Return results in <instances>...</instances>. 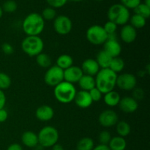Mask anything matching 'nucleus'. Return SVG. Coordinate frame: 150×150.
Returning a JSON list of instances; mask_svg holds the SVG:
<instances>
[{"label":"nucleus","mask_w":150,"mask_h":150,"mask_svg":"<svg viewBox=\"0 0 150 150\" xmlns=\"http://www.w3.org/2000/svg\"><path fill=\"white\" fill-rule=\"evenodd\" d=\"M120 37L123 42L131 43L136 40L137 38V32L130 24H125L122 26L120 31Z\"/></svg>","instance_id":"17"},{"label":"nucleus","mask_w":150,"mask_h":150,"mask_svg":"<svg viewBox=\"0 0 150 150\" xmlns=\"http://www.w3.org/2000/svg\"><path fill=\"white\" fill-rule=\"evenodd\" d=\"M95 147L94 141L91 138L84 137L79 141L76 146L77 150H92Z\"/></svg>","instance_id":"25"},{"label":"nucleus","mask_w":150,"mask_h":150,"mask_svg":"<svg viewBox=\"0 0 150 150\" xmlns=\"http://www.w3.org/2000/svg\"><path fill=\"white\" fill-rule=\"evenodd\" d=\"M8 113L4 108L0 109V122H4L7 120Z\"/></svg>","instance_id":"41"},{"label":"nucleus","mask_w":150,"mask_h":150,"mask_svg":"<svg viewBox=\"0 0 150 150\" xmlns=\"http://www.w3.org/2000/svg\"><path fill=\"white\" fill-rule=\"evenodd\" d=\"M144 96V92L142 89H136L135 88L133 89V96L132 98H134L136 100L138 101L139 100L143 99Z\"/></svg>","instance_id":"40"},{"label":"nucleus","mask_w":150,"mask_h":150,"mask_svg":"<svg viewBox=\"0 0 150 150\" xmlns=\"http://www.w3.org/2000/svg\"><path fill=\"white\" fill-rule=\"evenodd\" d=\"M76 92V87L73 83L64 81L54 87V95L59 102L67 104L73 101Z\"/></svg>","instance_id":"3"},{"label":"nucleus","mask_w":150,"mask_h":150,"mask_svg":"<svg viewBox=\"0 0 150 150\" xmlns=\"http://www.w3.org/2000/svg\"><path fill=\"white\" fill-rule=\"evenodd\" d=\"M56 65L58 66L62 70H66L73 65V57L68 54H62L57 58Z\"/></svg>","instance_id":"24"},{"label":"nucleus","mask_w":150,"mask_h":150,"mask_svg":"<svg viewBox=\"0 0 150 150\" xmlns=\"http://www.w3.org/2000/svg\"><path fill=\"white\" fill-rule=\"evenodd\" d=\"M117 132L119 136L126 137L128 136L131 131V127L130 125L125 121H120L117 123Z\"/></svg>","instance_id":"26"},{"label":"nucleus","mask_w":150,"mask_h":150,"mask_svg":"<svg viewBox=\"0 0 150 150\" xmlns=\"http://www.w3.org/2000/svg\"><path fill=\"white\" fill-rule=\"evenodd\" d=\"M2 15H3L2 8H1V7H0V18H1L2 17Z\"/></svg>","instance_id":"47"},{"label":"nucleus","mask_w":150,"mask_h":150,"mask_svg":"<svg viewBox=\"0 0 150 150\" xmlns=\"http://www.w3.org/2000/svg\"><path fill=\"white\" fill-rule=\"evenodd\" d=\"M38 144L43 148L52 147L58 142L59 132L53 126H45L38 134Z\"/></svg>","instance_id":"6"},{"label":"nucleus","mask_w":150,"mask_h":150,"mask_svg":"<svg viewBox=\"0 0 150 150\" xmlns=\"http://www.w3.org/2000/svg\"><path fill=\"white\" fill-rule=\"evenodd\" d=\"M6 104V96L2 90L0 89V109L4 108Z\"/></svg>","instance_id":"42"},{"label":"nucleus","mask_w":150,"mask_h":150,"mask_svg":"<svg viewBox=\"0 0 150 150\" xmlns=\"http://www.w3.org/2000/svg\"><path fill=\"white\" fill-rule=\"evenodd\" d=\"M1 51L4 54H7V55H10L14 52V48L11 44L8 43V42H4L1 45Z\"/></svg>","instance_id":"39"},{"label":"nucleus","mask_w":150,"mask_h":150,"mask_svg":"<svg viewBox=\"0 0 150 150\" xmlns=\"http://www.w3.org/2000/svg\"><path fill=\"white\" fill-rule=\"evenodd\" d=\"M22 28L27 36H39L45 28V21L40 14L32 13L23 19Z\"/></svg>","instance_id":"2"},{"label":"nucleus","mask_w":150,"mask_h":150,"mask_svg":"<svg viewBox=\"0 0 150 150\" xmlns=\"http://www.w3.org/2000/svg\"><path fill=\"white\" fill-rule=\"evenodd\" d=\"M18 4L14 0H7L2 5V10L6 13H11L17 10Z\"/></svg>","instance_id":"33"},{"label":"nucleus","mask_w":150,"mask_h":150,"mask_svg":"<svg viewBox=\"0 0 150 150\" xmlns=\"http://www.w3.org/2000/svg\"><path fill=\"white\" fill-rule=\"evenodd\" d=\"M86 37L87 40L93 45H102L108 40V35L100 25H93L88 28Z\"/></svg>","instance_id":"7"},{"label":"nucleus","mask_w":150,"mask_h":150,"mask_svg":"<svg viewBox=\"0 0 150 150\" xmlns=\"http://www.w3.org/2000/svg\"><path fill=\"white\" fill-rule=\"evenodd\" d=\"M121 4L127 9H134L141 3V0H120Z\"/></svg>","instance_id":"37"},{"label":"nucleus","mask_w":150,"mask_h":150,"mask_svg":"<svg viewBox=\"0 0 150 150\" xmlns=\"http://www.w3.org/2000/svg\"><path fill=\"white\" fill-rule=\"evenodd\" d=\"M112 57H110L105 51L101 50L96 56V62L100 69L108 68Z\"/></svg>","instance_id":"22"},{"label":"nucleus","mask_w":150,"mask_h":150,"mask_svg":"<svg viewBox=\"0 0 150 150\" xmlns=\"http://www.w3.org/2000/svg\"><path fill=\"white\" fill-rule=\"evenodd\" d=\"M50 7L53 8H59L67 3V0H46Z\"/></svg>","instance_id":"38"},{"label":"nucleus","mask_w":150,"mask_h":150,"mask_svg":"<svg viewBox=\"0 0 150 150\" xmlns=\"http://www.w3.org/2000/svg\"><path fill=\"white\" fill-rule=\"evenodd\" d=\"M81 70L84 75L90 76H95L100 71L99 65L97 63L96 60L93 59H86L81 64Z\"/></svg>","instance_id":"16"},{"label":"nucleus","mask_w":150,"mask_h":150,"mask_svg":"<svg viewBox=\"0 0 150 150\" xmlns=\"http://www.w3.org/2000/svg\"><path fill=\"white\" fill-rule=\"evenodd\" d=\"M136 77L131 73H122L120 76H117L116 86H118L122 90H133L136 88Z\"/></svg>","instance_id":"10"},{"label":"nucleus","mask_w":150,"mask_h":150,"mask_svg":"<svg viewBox=\"0 0 150 150\" xmlns=\"http://www.w3.org/2000/svg\"><path fill=\"white\" fill-rule=\"evenodd\" d=\"M35 116L40 121L47 122L52 120L54 116V111L52 107L48 105H40L37 108Z\"/></svg>","instance_id":"18"},{"label":"nucleus","mask_w":150,"mask_h":150,"mask_svg":"<svg viewBox=\"0 0 150 150\" xmlns=\"http://www.w3.org/2000/svg\"><path fill=\"white\" fill-rule=\"evenodd\" d=\"M103 45V50L112 58L119 57L121 54L122 46L116 39H108Z\"/></svg>","instance_id":"13"},{"label":"nucleus","mask_w":150,"mask_h":150,"mask_svg":"<svg viewBox=\"0 0 150 150\" xmlns=\"http://www.w3.org/2000/svg\"><path fill=\"white\" fill-rule=\"evenodd\" d=\"M21 142L24 146L29 148H35L39 144L38 134L32 131L24 132L21 136Z\"/></svg>","instance_id":"19"},{"label":"nucleus","mask_w":150,"mask_h":150,"mask_svg":"<svg viewBox=\"0 0 150 150\" xmlns=\"http://www.w3.org/2000/svg\"><path fill=\"white\" fill-rule=\"evenodd\" d=\"M41 16L42 17V18L44 19V21H51V20H54L55 18L57 17V12H56L55 9L53 8V7H48L44 9L42 12V14Z\"/></svg>","instance_id":"32"},{"label":"nucleus","mask_w":150,"mask_h":150,"mask_svg":"<svg viewBox=\"0 0 150 150\" xmlns=\"http://www.w3.org/2000/svg\"><path fill=\"white\" fill-rule=\"evenodd\" d=\"M36 57V62L42 68H49L51 66V58L45 53H40Z\"/></svg>","instance_id":"28"},{"label":"nucleus","mask_w":150,"mask_h":150,"mask_svg":"<svg viewBox=\"0 0 150 150\" xmlns=\"http://www.w3.org/2000/svg\"><path fill=\"white\" fill-rule=\"evenodd\" d=\"M118 115L114 111L107 109L102 111L98 117L100 124L105 127H110L114 126L118 122Z\"/></svg>","instance_id":"11"},{"label":"nucleus","mask_w":150,"mask_h":150,"mask_svg":"<svg viewBox=\"0 0 150 150\" xmlns=\"http://www.w3.org/2000/svg\"><path fill=\"white\" fill-rule=\"evenodd\" d=\"M144 4H145L148 7H150V0H144Z\"/></svg>","instance_id":"46"},{"label":"nucleus","mask_w":150,"mask_h":150,"mask_svg":"<svg viewBox=\"0 0 150 150\" xmlns=\"http://www.w3.org/2000/svg\"><path fill=\"white\" fill-rule=\"evenodd\" d=\"M11 79L10 76L5 73L0 72V89L5 90L10 88L11 85Z\"/></svg>","instance_id":"31"},{"label":"nucleus","mask_w":150,"mask_h":150,"mask_svg":"<svg viewBox=\"0 0 150 150\" xmlns=\"http://www.w3.org/2000/svg\"><path fill=\"white\" fill-rule=\"evenodd\" d=\"M111 150H125L127 147V142L125 138L121 136H115L111 138L108 144Z\"/></svg>","instance_id":"23"},{"label":"nucleus","mask_w":150,"mask_h":150,"mask_svg":"<svg viewBox=\"0 0 150 150\" xmlns=\"http://www.w3.org/2000/svg\"><path fill=\"white\" fill-rule=\"evenodd\" d=\"M107 16L108 21H112L117 26L127 24L130 17L129 10L122 4H114L111 5L108 9Z\"/></svg>","instance_id":"4"},{"label":"nucleus","mask_w":150,"mask_h":150,"mask_svg":"<svg viewBox=\"0 0 150 150\" xmlns=\"http://www.w3.org/2000/svg\"><path fill=\"white\" fill-rule=\"evenodd\" d=\"M83 75V71L80 67L73 65L64 70V81L73 84L78 83Z\"/></svg>","instance_id":"12"},{"label":"nucleus","mask_w":150,"mask_h":150,"mask_svg":"<svg viewBox=\"0 0 150 150\" xmlns=\"http://www.w3.org/2000/svg\"><path fill=\"white\" fill-rule=\"evenodd\" d=\"M92 150H111L108 147V145H104V144H99L98 146H95Z\"/></svg>","instance_id":"44"},{"label":"nucleus","mask_w":150,"mask_h":150,"mask_svg":"<svg viewBox=\"0 0 150 150\" xmlns=\"http://www.w3.org/2000/svg\"><path fill=\"white\" fill-rule=\"evenodd\" d=\"M111 138L112 137H111V133L107 131V130H103L102 132H100V133L99 134V137H98L100 144L108 145L111 141Z\"/></svg>","instance_id":"34"},{"label":"nucleus","mask_w":150,"mask_h":150,"mask_svg":"<svg viewBox=\"0 0 150 150\" xmlns=\"http://www.w3.org/2000/svg\"><path fill=\"white\" fill-rule=\"evenodd\" d=\"M135 14L141 16L142 17L144 18L145 19L149 18L150 16V7H148L144 3H140L137 7L134 9Z\"/></svg>","instance_id":"30"},{"label":"nucleus","mask_w":150,"mask_h":150,"mask_svg":"<svg viewBox=\"0 0 150 150\" xmlns=\"http://www.w3.org/2000/svg\"><path fill=\"white\" fill-rule=\"evenodd\" d=\"M104 102L109 107H114L119 105L121 97L120 95L116 91H111L109 92L104 94Z\"/></svg>","instance_id":"20"},{"label":"nucleus","mask_w":150,"mask_h":150,"mask_svg":"<svg viewBox=\"0 0 150 150\" xmlns=\"http://www.w3.org/2000/svg\"><path fill=\"white\" fill-rule=\"evenodd\" d=\"M120 108L125 113H133L139 108L138 101L132 97H124L119 103Z\"/></svg>","instance_id":"15"},{"label":"nucleus","mask_w":150,"mask_h":150,"mask_svg":"<svg viewBox=\"0 0 150 150\" xmlns=\"http://www.w3.org/2000/svg\"><path fill=\"white\" fill-rule=\"evenodd\" d=\"M103 27L104 30H105V32H106L107 35H113V34H115L116 31H117V25L115 24L114 23H113L112 21H108Z\"/></svg>","instance_id":"35"},{"label":"nucleus","mask_w":150,"mask_h":150,"mask_svg":"<svg viewBox=\"0 0 150 150\" xmlns=\"http://www.w3.org/2000/svg\"><path fill=\"white\" fill-rule=\"evenodd\" d=\"M7 150H23V148H22V146L19 144L14 143L10 144L7 147Z\"/></svg>","instance_id":"43"},{"label":"nucleus","mask_w":150,"mask_h":150,"mask_svg":"<svg viewBox=\"0 0 150 150\" xmlns=\"http://www.w3.org/2000/svg\"><path fill=\"white\" fill-rule=\"evenodd\" d=\"M21 48L26 55L37 57L43 51V40L39 36H26L22 41Z\"/></svg>","instance_id":"5"},{"label":"nucleus","mask_w":150,"mask_h":150,"mask_svg":"<svg viewBox=\"0 0 150 150\" xmlns=\"http://www.w3.org/2000/svg\"><path fill=\"white\" fill-rule=\"evenodd\" d=\"M44 81L47 85L55 87L64 81V70L57 65L51 66L44 76Z\"/></svg>","instance_id":"8"},{"label":"nucleus","mask_w":150,"mask_h":150,"mask_svg":"<svg viewBox=\"0 0 150 150\" xmlns=\"http://www.w3.org/2000/svg\"><path fill=\"white\" fill-rule=\"evenodd\" d=\"M78 83H79L81 90L87 91V92L90 91L93 88L96 87L95 78L93 76H87V75L83 74Z\"/></svg>","instance_id":"21"},{"label":"nucleus","mask_w":150,"mask_h":150,"mask_svg":"<svg viewBox=\"0 0 150 150\" xmlns=\"http://www.w3.org/2000/svg\"><path fill=\"white\" fill-rule=\"evenodd\" d=\"M52 150H64V148L61 144L57 143L52 146Z\"/></svg>","instance_id":"45"},{"label":"nucleus","mask_w":150,"mask_h":150,"mask_svg":"<svg viewBox=\"0 0 150 150\" xmlns=\"http://www.w3.org/2000/svg\"><path fill=\"white\" fill-rule=\"evenodd\" d=\"M117 74L109 68L100 69L95 76V86L103 95L114 90L117 83Z\"/></svg>","instance_id":"1"},{"label":"nucleus","mask_w":150,"mask_h":150,"mask_svg":"<svg viewBox=\"0 0 150 150\" xmlns=\"http://www.w3.org/2000/svg\"><path fill=\"white\" fill-rule=\"evenodd\" d=\"M97 1H102V0H97Z\"/></svg>","instance_id":"49"},{"label":"nucleus","mask_w":150,"mask_h":150,"mask_svg":"<svg viewBox=\"0 0 150 150\" xmlns=\"http://www.w3.org/2000/svg\"><path fill=\"white\" fill-rule=\"evenodd\" d=\"M129 21L130 22V25L136 29L144 27L146 23V19L137 14H134L130 16Z\"/></svg>","instance_id":"29"},{"label":"nucleus","mask_w":150,"mask_h":150,"mask_svg":"<svg viewBox=\"0 0 150 150\" xmlns=\"http://www.w3.org/2000/svg\"><path fill=\"white\" fill-rule=\"evenodd\" d=\"M89 93L93 102H98L103 98V93L96 87L93 88L90 91H89Z\"/></svg>","instance_id":"36"},{"label":"nucleus","mask_w":150,"mask_h":150,"mask_svg":"<svg viewBox=\"0 0 150 150\" xmlns=\"http://www.w3.org/2000/svg\"><path fill=\"white\" fill-rule=\"evenodd\" d=\"M124 67H125L124 60H123L122 58H120V57H114V58H112L108 68L117 74V73H120V72L122 71Z\"/></svg>","instance_id":"27"},{"label":"nucleus","mask_w":150,"mask_h":150,"mask_svg":"<svg viewBox=\"0 0 150 150\" xmlns=\"http://www.w3.org/2000/svg\"><path fill=\"white\" fill-rule=\"evenodd\" d=\"M72 1H81L82 0H72Z\"/></svg>","instance_id":"48"},{"label":"nucleus","mask_w":150,"mask_h":150,"mask_svg":"<svg viewBox=\"0 0 150 150\" xmlns=\"http://www.w3.org/2000/svg\"><path fill=\"white\" fill-rule=\"evenodd\" d=\"M73 101H75V103L76 104V105L81 108H89L93 103L89 92L84 90L76 92V96H75Z\"/></svg>","instance_id":"14"},{"label":"nucleus","mask_w":150,"mask_h":150,"mask_svg":"<svg viewBox=\"0 0 150 150\" xmlns=\"http://www.w3.org/2000/svg\"><path fill=\"white\" fill-rule=\"evenodd\" d=\"M73 23L67 16L61 15L55 18L54 21V29L57 34L60 35H68L72 30Z\"/></svg>","instance_id":"9"}]
</instances>
